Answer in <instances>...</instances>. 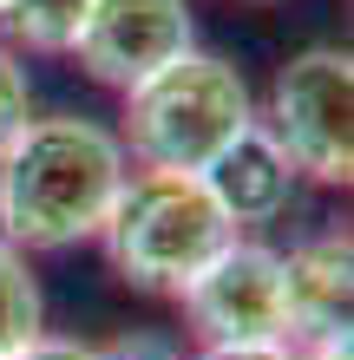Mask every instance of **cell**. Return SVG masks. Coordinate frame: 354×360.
I'll list each match as a JSON object with an SVG mask.
<instances>
[{
    "instance_id": "cell-7",
    "label": "cell",
    "mask_w": 354,
    "mask_h": 360,
    "mask_svg": "<svg viewBox=\"0 0 354 360\" xmlns=\"http://www.w3.org/2000/svg\"><path fill=\"white\" fill-rule=\"evenodd\" d=\"M282 314L289 354H335L348 360L354 321V243L348 229H315L282 256Z\"/></svg>"
},
{
    "instance_id": "cell-15",
    "label": "cell",
    "mask_w": 354,
    "mask_h": 360,
    "mask_svg": "<svg viewBox=\"0 0 354 360\" xmlns=\"http://www.w3.org/2000/svg\"><path fill=\"white\" fill-rule=\"evenodd\" d=\"M289 360H335V354H289Z\"/></svg>"
},
{
    "instance_id": "cell-11",
    "label": "cell",
    "mask_w": 354,
    "mask_h": 360,
    "mask_svg": "<svg viewBox=\"0 0 354 360\" xmlns=\"http://www.w3.org/2000/svg\"><path fill=\"white\" fill-rule=\"evenodd\" d=\"M27 124H33V79H27L13 46H0V158L13 151V138Z\"/></svg>"
},
{
    "instance_id": "cell-12",
    "label": "cell",
    "mask_w": 354,
    "mask_h": 360,
    "mask_svg": "<svg viewBox=\"0 0 354 360\" xmlns=\"http://www.w3.org/2000/svg\"><path fill=\"white\" fill-rule=\"evenodd\" d=\"M99 360H184V347L158 341V334H125V341L99 347Z\"/></svg>"
},
{
    "instance_id": "cell-6",
    "label": "cell",
    "mask_w": 354,
    "mask_h": 360,
    "mask_svg": "<svg viewBox=\"0 0 354 360\" xmlns=\"http://www.w3.org/2000/svg\"><path fill=\"white\" fill-rule=\"evenodd\" d=\"M191 46H197L191 0H92L86 27L72 39V59L86 66V79L132 92L138 79H151Z\"/></svg>"
},
{
    "instance_id": "cell-8",
    "label": "cell",
    "mask_w": 354,
    "mask_h": 360,
    "mask_svg": "<svg viewBox=\"0 0 354 360\" xmlns=\"http://www.w3.org/2000/svg\"><path fill=\"white\" fill-rule=\"evenodd\" d=\"M197 177H203V190L217 197V210L236 223V236H243V229L276 223L282 210L296 203V164L282 158V144L269 138L263 124H249L243 138H230Z\"/></svg>"
},
{
    "instance_id": "cell-13",
    "label": "cell",
    "mask_w": 354,
    "mask_h": 360,
    "mask_svg": "<svg viewBox=\"0 0 354 360\" xmlns=\"http://www.w3.org/2000/svg\"><path fill=\"white\" fill-rule=\"evenodd\" d=\"M7 360H99V347L66 341V334H39V341H27V347H20V354H7Z\"/></svg>"
},
{
    "instance_id": "cell-3",
    "label": "cell",
    "mask_w": 354,
    "mask_h": 360,
    "mask_svg": "<svg viewBox=\"0 0 354 360\" xmlns=\"http://www.w3.org/2000/svg\"><path fill=\"white\" fill-rule=\"evenodd\" d=\"M236 236V223L217 210V197L191 171H132L99 223V249L118 282L144 295H171Z\"/></svg>"
},
{
    "instance_id": "cell-1",
    "label": "cell",
    "mask_w": 354,
    "mask_h": 360,
    "mask_svg": "<svg viewBox=\"0 0 354 360\" xmlns=\"http://www.w3.org/2000/svg\"><path fill=\"white\" fill-rule=\"evenodd\" d=\"M132 177L118 131L99 118H33L0 158V223L20 256L92 243L118 184Z\"/></svg>"
},
{
    "instance_id": "cell-10",
    "label": "cell",
    "mask_w": 354,
    "mask_h": 360,
    "mask_svg": "<svg viewBox=\"0 0 354 360\" xmlns=\"http://www.w3.org/2000/svg\"><path fill=\"white\" fill-rule=\"evenodd\" d=\"M86 7L92 0H7L0 27L20 53H72L79 27H86Z\"/></svg>"
},
{
    "instance_id": "cell-4",
    "label": "cell",
    "mask_w": 354,
    "mask_h": 360,
    "mask_svg": "<svg viewBox=\"0 0 354 360\" xmlns=\"http://www.w3.org/2000/svg\"><path fill=\"white\" fill-rule=\"evenodd\" d=\"M256 124L282 144L308 184H348L354 177V53L348 46H302L269 79V105Z\"/></svg>"
},
{
    "instance_id": "cell-14",
    "label": "cell",
    "mask_w": 354,
    "mask_h": 360,
    "mask_svg": "<svg viewBox=\"0 0 354 360\" xmlns=\"http://www.w3.org/2000/svg\"><path fill=\"white\" fill-rule=\"evenodd\" d=\"M191 360H289V347H276V341H230V347H197Z\"/></svg>"
},
{
    "instance_id": "cell-5",
    "label": "cell",
    "mask_w": 354,
    "mask_h": 360,
    "mask_svg": "<svg viewBox=\"0 0 354 360\" xmlns=\"http://www.w3.org/2000/svg\"><path fill=\"white\" fill-rule=\"evenodd\" d=\"M184 328L197 347H230V341H276L289 347V314H282V249L256 236H230L177 288Z\"/></svg>"
},
{
    "instance_id": "cell-9",
    "label": "cell",
    "mask_w": 354,
    "mask_h": 360,
    "mask_svg": "<svg viewBox=\"0 0 354 360\" xmlns=\"http://www.w3.org/2000/svg\"><path fill=\"white\" fill-rule=\"evenodd\" d=\"M46 334V295H39L33 262L13 243H0V360L20 354L27 341Z\"/></svg>"
},
{
    "instance_id": "cell-2",
    "label": "cell",
    "mask_w": 354,
    "mask_h": 360,
    "mask_svg": "<svg viewBox=\"0 0 354 360\" xmlns=\"http://www.w3.org/2000/svg\"><path fill=\"white\" fill-rule=\"evenodd\" d=\"M256 124V92L249 79L217 53H177L171 66L138 79L125 92L118 144L138 171H203L230 138Z\"/></svg>"
},
{
    "instance_id": "cell-16",
    "label": "cell",
    "mask_w": 354,
    "mask_h": 360,
    "mask_svg": "<svg viewBox=\"0 0 354 360\" xmlns=\"http://www.w3.org/2000/svg\"><path fill=\"white\" fill-rule=\"evenodd\" d=\"M0 243H7V223H0Z\"/></svg>"
}]
</instances>
